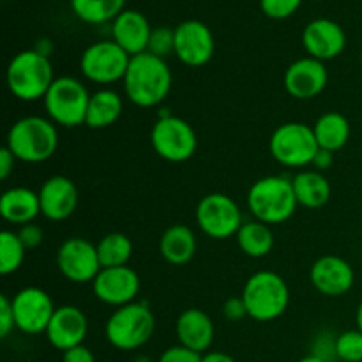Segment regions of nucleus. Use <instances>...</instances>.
Instances as JSON below:
<instances>
[{
    "label": "nucleus",
    "instance_id": "obj_41",
    "mask_svg": "<svg viewBox=\"0 0 362 362\" xmlns=\"http://www.w3.org/2000/svg\"><path fill=\"white\" fill-rule=\"evenodd\" d=\"M332 163H334V152H329V151H324V148H318L317 156H315V159H313V165H311V166H315V170H317V172L324 173L325 170L331 168Z\"/></svg>",
    "mask_w": 362,
    "mask_h": 362
},
{
    "label": "nucleus",
    "instance_id": "obj_38",
    "mask_svg": "<svg viewBox=\"0 0 362 362\" xmlns=\"http://www.w3.org/2000/svg\"><path fill=\"white\" fill-rule=\"evenodd\" d=\"M223 317L230 322H239L243 320L244 317H247L243 297H230V299L223 304Z\"/></svg>",
    "mask_w": 362,
    "mask_h": 362
},
{
    "label": "nucleus",
    "instance_id": "obj_24",
    "mask_svg": "<svg viewBox=\"0 0 362 362\" xmlns=\"http://www.w3.org/2000/svg\"><path fill=\"white\" fill-rule=\"evenodd\" d=\"M198 240L193 230L186 225H173L165 230L159 240L161 257L172 265H186L194 258Z\"/></svg>",
    "mask_w": 362,
    "mask_h": 362
},
{
    "label": "nucleus",
    "instance_id": "obj_22",
    "mask_svg": "<svg viewBox=\"0 0 362 362\" xmlns=\"http://www.w3.org/2000/svg\"><path fill=\"white\" fill-rule=\"evenodd\" d=\"M177 339L179 345L202 354L209 352L212 341H214V324L212 318L198 308H189L179 315L175 324Z\"/></svg>",
    "mask_w": 362,
    "mask_h": 362
},
{
    "label": "nucleus",
    "instance_id": "obj_44",
    "mask_svg": "<svg viewBox=\"0 0 362 362\" xmlns=\"http://www.w3.org/2000/svg\"><path fill=\"white\" fill-rule=\"evenodd\" d=\"M356 322H357V329L362 332V300L359 304V308H357V313H356Z\"/></svg>",
    "mask_w": 362,
    "mask_h": 362
},
{
    "label": "nucleus",
    "instance_id": "obj_47",
    "mask_svg": "<svg viewBox=\"0 0 362 362\" xmlns=\"http://www.w3.org/2000/svg\"><path fill=\"white\" fill-rule=\"evenodd\" d=\"M359 60H361V67H362V52H361V59Z\"/></svg>",
    "mask_w": 362,
    "mask_h": 362
},
{
    "label": "nucleus",
    "instance_id": "obj_17",
    "mask_svg": "<svg viewBox=\"0 0 362 362\" xmlns=\"http://www.w3.org/2000/svg\"><path fill=\"white\" fill-rule=\"evenodd\" d=\"M329 81V73L325 62L313 59V57H304V59L296 60L285 71V83L286 92L292 98L308 101L315 99L325 90Z\"/></svg>",
    "mask_w": 362,
    "mask_h": 362
},
{
    "label": "nucleus",
    "instance_id": "obj_37",
    "mask_svg": "<svg viewBox=\"0 0 362 362\" xmlns=\"http://www.w3.org/2000/svg\"><path fill=\"white\" fill-rule=\"evenodd\" d=\"M18 237H20L21 243H23V246L27 247V250H34V247H37L39 244L42 243L45 233H42L41 226L34 225V223H28V225L20 226Z\"/></svg>",
    "mask_w": 362,
    "mask_h": 362
},
{
    "label": "nucleus",
    "instance_id": "obj_1",
    "mask_svg": "<svg viewBox=\"0 0 362 362\" xmlns=\"http://www.w3.org/2000/svg\"><path fill=\"white\" fill-rule=\"evenodd\" d=\"M127 99L140 108H154L168 98L173 76L165 59L145 52L131 57L122 80Z\"/></svg>",
    "mask_w": 362,
    "mask_h": 362
},
{
    "label": "nucleus",
    "instance_id": "obj_7",
    "mask_svg": "<svg viewBox=\"0 0 362 362\" xmlns=\"http://www.w3.org/2000/svg\"><path fill=\"white\" fill-rule=\"evenodd\" d=\"M42 101L53 124L62 127H78L83 126L87 119L90 94L76 78L60 76L55 78Z\"/></svg>",
    "mask_w": 362,
    "mask_h": 362
},
{
    "label": "nucleus",
    "instance_id": "obj_45",
    "mask_svg": "<svg viewBox=\"0 0 362 362\" xmlns=\"http://www.w3.org/2000/svg\"><path fill=\"white\" fill-rule=\"evenodd\" d=\"M297 362H325V361H322L320 357H317V356H313V354H310V356L303 357V359L297 361Z\"/></svg>",
    "mask_w": 362,
    "mask_h": 362
},
{
    "label": "nucleus",
    "instance_id": "obj_42",
    "mask_svg": "<svg viewBox=\"0 0 362 362\" xmlns=\"http://www.w3.org/2000/svg\"><path fill=\"white\" fill-rule=\"evenodd\" d=\"M202 362H235V359L225 352H205L202 356Z\"/></svg>",
    "mask_w": 362,
    "mask_h": 362
},
{
    "label": "nucleus",
    "instance_id": "obj_2",
    "mask_svg": "<svg viewBox=\"0 0 362 362\" xmlns=\"http://www.w3.org/2000/svg\"><path fill=\"white\" fill-rule=\"evenodd\" d=\"M6 147L18 161L30 165L48 161L59 147L57 124L45 117H23L11 126Z\"/></svg>",
    "mask_w": 362,
    "mask_h": 362
},
{
    "label": "nucleus",
    "instance_id": "obj_23",
    "mask_svg": "<svg viewBox=\"0 0 362 362\" xmlns=\"http://www.w3.org/2000/svg\"><path fill=\"white\" fill-rule=\"evenodd\" d=\"M0 214L13 225H28L41 214L39 193L28 187L18 186L4 191L0 197Z\"/></svg>",
    "mask_w": 362,
    "mask_h": 362
},
{
    "label": "nucleus",
    "instance_id": "obj_46",
    "mask_svg": "<svg viewBox=\"0 0 362 362\" xmlns=\"http://www.w3.org/2000/svg\"><path fill=\"white\" fill-rule=\"evenodd\" d=\"M134 362H151V359H148V357H138Z\"/></svg>",
    "mask_w": 362,
    "mask_h": 362
},
{
    "label": "nucleus",
    "instance_id": "obj_9",
    "mask_svg": "<svg viewBox=\"0 0 362 362\" xmlns=\"http://www.w3.org/2000/svg\"><path fill=\"white\" fill-rule=\"evenodd\" d=\"M151 144L156 154L165 161L184 163L197 152L198 136L187 120L175 115H165L152 126Z\"/></svg>",
    "mask_w": 362,
    "mask_h": 362
},
{
    "label": "nucleus",
    "instance_id": "obj_5",
    "mask_svg": "<svg viewBox=\"0 0 362 362\" xmlns=\"http://www.w3.org/2000/svg\"><path fill=\"white\" fill-rule=\"evenodd\" d=\"M156 331V317L145 303H131L115 308L105 325L110 345L122 352H133L151 341Z\"/></svg>",
    "mask_w": 362,
    "mask_h": 362
},
{
    "label": "nucleus",
    "instance_id": "obj_12",
    "mask_svg": "<svg viewBox=\"0 0 362 362\" xmlns=\"http://www.w3.org/2000/svg\"><path fill=\"white\" fill-rule=\"evenodd\" d=\"M57 267L67 281L76 285L92 283L103 269L95 244L81 237H71L60 244L57 251Z\"/></svg>",
    "mask_w": 362,
    "mask_h": 362
},
{
    "label": "nucleus",
    "instance_id": "obj_18",
    "mask_svg": "<svg viewBox=\"0 0 362 362\" xmlns=\"http://www.w3.org/2000/svg\"><path fill=\"white\" fill-rule=\"evenodd\" d=\"M311 285L325 297H341L352 290L356 283L354 269L345 258L336 255L320 257L310 271Z\"/></svg>",
    "mask_w": 362,
    "mask_h": 362
},
{
    "label": "nucleus",
    "instance_id": "obj_40",
    "mask_svg": "<svg viewBox=\"0 0 362 362\" xmlns=\"http://www.w3.org/2000/svg\"><path fill=\"white\" fill-rule=\"evenodd\" d=\"M18 159L14 158L13 152L7 147H2V151H0V179H9L11 173L14 172V163Z\"/></svg>",
    "mask_w": 362,
    "mask_h": 362
},
{
    "label": "nucleus",
    "instance_id": "obj_36",
    "mask_svg": "<svg viewBox=\"0 0 362 362\" xmlns=\"http://www.w3.org/2000/svg\"><path fill=\"white\" fill-rule=\"evenodd\" d=\"M158 362H202V354L193 352L182 345H177L166 349Z\"/></svg>",
    "mask_w": 362,
    "mask_h": 362
},
{
    "label": "nucleus",
    "instance_id": "obj_30",
    "mask_svg": "<svg viewBox=\"0 0 362 362\" xmlns=\"http://www.w3.org/2000/svg\"><path fill=\"white\" fill-rule=\"evenodd\" d=\"M126 0H71V9L81 21L101 25L113 21L124 11Z\"/></svg>",
    "mask_w": 362,
    "mask_h": 362
},
{
    "label": "nucleus",
    "instance_id": "obj_43",
    "mask_svg": "<svg viewBox=\"0 0 362 362\" xmlns=\"http://www.w3.org/2000/svg\"><path fill=\"white\" fill-rule=\"evenodd\" d=\"M34 49H37L39 53H42V55L48 57V55H49V52H52V45H49L48 39H41V41H39V45L35 46Z\"/></svg>",
    "mask_w": 362,
    "mask_h": 362
},
{
    "label": "nucleus",
    "instance_id": "obj_16",
    "mask_svg": "<svg viewBox=\"0 0 362 362\" xmlns=\"http://www.w3.org/2000/svg\"><path fill=\"white\" fill-rule=\"evenodd\" d=\"M303 46L308 57L327 62L345 52L346 34L338 21L317 18L304 27Z\"/></svg>",
    "mask_w": 362,
    "mask_h": 362
},
{
    "label": "nucleus",
    "instance_id": "obj_13",
    "mask_svg": "<svg viewBox=\"0 0 362 362\" xmlns=\"http://www.w3.org/2000/svg\"><path fill=\"white\" fill-rule=\"evenodd\" d=\"M55 310L52 297L39 286H25L13 297L14 322L23 334L46 332Z\"/></svg>",
    "mask_w": 362,
    "mask_h": 362
},
{
    "label": "nucleus",
    "instance_id": "obj_34",
    "mask_svg": "<svg viewBox=\"0 0 362 362\" xmlns=\"http://www.w3.org/2000/svg\"><path fill=\"white\" fill-rule=\"evenodd\" d=\"M303 0H260V9L271 20H286L293 16Z\"/></svg>",
    "mask_w": 362,
    "mask_h": 362
},
{
    "label": "nucleus",
    "instance_id": "obj_33",
    "mask_svg": "<svg viewBox=\"0 0 362 362\" xmlns=\"http://www.w3.org/2000/svg\"><path fill=\"white\" fill-rule=\"evenodd\" d=\"M148 53L165 59L170 53L175 52V30L168 27H158L152 30L151 41H148Z\"/></svg>",
    "mask_w": 362,
    "mask_h": 362
},
{
    "label": "nucleus",
    "instance_id": "obj_20",
    "mask_svg": "<svg viewBox=\"0 0 362 362\" xmlns=\"http://www.w3.org/2000/svg\"><path fill=\"white\" fill-rule=\"evenodd\" d=\"M41 214L49 221H66L78 207V189L66 175H53L39 189Z\"/></svg>",
    "mask_w": 362,
    "mask_h": 362
},
{
    "label": "nucleus",
    "instance_id": "obj_25",
    "mask_svg": "<svg viewBox=\"0 0 362 362\" xmlns=\"http://www.w3.org/2000/svg\"><path fill=\"white\" fill-rule=\"evenodd\" d=\"M292 186L297 204L311 211L322 209L331 198V184L327 177L317 170H300L292 179Z\"/></svg>",
    "mask_w": 362,
    "mask_h": 362
},
{
    "label": "nucleus",
    "instance_id": "obj_39",
    "mask_svg": "<svg viewBox=\"0 0 362 362\" xmlns=\"http://www.w3.org/2000/svg\"><path fill=\"white\" fill-rule=\"evenodd\" d=\"M62 362H95V357L90 349H87L85 345H80L64 352Z\"/></svg>",
    "mask_w": 362,
    "mask_h": 362
},
{
    "label": "nucleus",
    "instance_id": "obj_15",
    "mask_svg": "<svg viewBox=\"0 0 362 362\" xmlns=\"http://www.w3.org/2000/svg\"><path fill=\"white\" fill-rule=\"evenodd\" d=\"M140 286L141 281L138 272L124 265V267L101 269V272L92 281V292L103 304L122 308L134 303L140 293Z\"/></svg>",
    "mask_w": 362,
    "mask_h": 362
},
{
    "label": "nucleus",
    "instance_id": "obj_27",
    "mask_svg": "<svg viewBox=\"0 0 362 362\" xmlns=\"http://www.w3.org/2000/svg\"><path fill=\"white\" fill-rule=\"evenodd\" d=\"M350 122L343 113L327 112L317 119L313 124V133L318 147L329 152H338L349 144Z\"/></svg>",
    "mask_w": 362,
    "mask_h": 362
},
{
    "label": "nucleus",
    "instance_id": "obj_11",
    "mask_svg": "<svg viewBox=\"0 0 362 362\" xmlns=\"http://www.w3.org/2000/svg\"><path fill=\"white\" fill-rule=\"evenodd\" d=\"M131 57L115 41H98L85 48L80 59V71L88 81L110 85L124 80Z\"/></svg>",
    "mask_w": 362,
    "mask_h": 362
},
{
    "label": "nucleus",
    "instance_id": "obj_14",
    "mask_svg": "<svg viewBox=\"0 0 362 362\" xmlns=\"http://www.w3.org/2000/svg\"><path fill=\"white\" fill-rule=\"evenodd\" d=\"M175 52L173 55L189 67H202L214 57L216 42L212 30L200 20H186L175 28Z\"/></svg>",
    "mask_w": 362,
    "mask_h": 362
},
{
    "label": "nucleus",
    "instance_id": "obj_29",
    "mask_svg": "<svg viewBox=\"0 0 362 362\" xmlns=\"http://www.w3.org/2000/svg\"><path fill=\"white\" fill-rule=\"evenodd\" d=\"M95 250L103 269L124 267L133 257V243L126 233L120 232L106 233L95 244Z\"/></svg>",
    "mask_w": 362,
    "mask_h": 362
},
{
    "label": "nucleus",
    "instance_id": "obj_35",
    "mask_svg": "<svg viewBox=\"0 0 362 362\" xmlns=\"http://www.w3.org/2000/svg\"><path fill=\"white\" fill-rule=\"evenodd\" d=\"M14 327H16V322H14L13 299L2 293L0 296V338L6 339Z\"/></svg>",
    "mask_w": 362,
    "mask_h": 362
},
{
    "label": "nucleus",
    "instance_id": "obj_31",
    "mask_svg": "<svg viewBox=\"0 0 362 362\" xmlns=\"http://www.w3.org/2000/svg\"><path fill=\"white\" fill-rule=\"evenodd\" d=\"M25 251L27 247L18 237V232L4 230L0 233V274L9 276L16 272L23 264Z\"/></svg>",
    "mask_w": 362,
    "mask_h": 362
},
{
    "label": "nucleus",
    "instance_id": "obj_6",
    "mask_svg": "<svg viewBox=\"0 0 362 362\" xmlns=\"http://www.w3.org/2000/svg\"><path fill=\"white\" fill-rule=\"evenodd\" d=\"M240 297L247 317L257 322H272L288 308L290 288L278 272L260 271L247 279Z\"/></svg>",
    "mask_w": 362,
    "mask_h": 362
},
{
    "label": "nucleus",
    "instance_id": "obj_28",
    "mask_svg": "<svg viewBox=\"0 0 362 362\" xmlns=\"http://www.w3.org/2000/svg\"><path fill=\"white\" fill-rule=\"evenodd\" d=\"M235 239L240 251L251 258L267 257L274 247V233H272L271 226L257 221V219L243 223Z\"/></svg>",
    "mask_w": 362,
    "mask_h": 362
},
{
    "label": "nucleus",
    "instance_id": "obj_4",
    "mask_svg": "<svg viewBox=\"0 0 362 362\" xmlns=\"http://www.w3.org/2000/svg\"><path fill=\"white\" fill-rule=\"evenodd\" d=\"M7 87L20 101L45 99L55 81L49 59L37 49H25L16 53L7 66Z\"/></svg>",
    "mask_w": 362,
    "mask_h": 362
},
{
    "label": "nucleus",
    "instance_id": "obj_32",
    "mask_svg": "<svg viewBox=\"0 0 362 362\" xmlns=\"http://www.w3.org/2000/svg\"><path fill=\"white\" fill-rule=\"evenodd\" d=\"M336 356L339 362H362V332L359 329L336 336Z\"/></svg>",
    "mask_w": 362,
    "mask_h": 362
},
{
    "label": "nucleus",
    "instance_id": "obj_8",
    "mask_svg": "<svg viewBox=\"0 0 362 362\" xmlns=\"http://www.w3.org/2000/svg\"><path fill=\"white\" fill-rule=\"evenodd\" d=\"M271 154L279 165L288 168H306L313 165L318 152L313 126L304 122H286L276 127L269 140Z\"/></svg>",
    "mask_w": 362,
    "mask_h": 362
},
{
    "label": "nucleus",
    "instance_id": "obj_3",
    "mask_svg": "<svg viewBox=\"0 0 362 362\" xmlns=\"http://www.w3.org/2000/svg\"><path fill=\"white\" fill-rule=\"evenodd\" d=\"M247 209L257 221L265 225H281L297 211V198L292 180L269 175L257 180L247 191Z\"/></svg>",
    "mask_w": 362,
    "mask_h": 362
},
{
    "label": "nucleus",
    "instance_id": "obj_26",
    "mask_svg": "<svg viewBox=\"0 0 362 362\" xmlns=\"http://www.w3.org/2000/svg\"><path fill=\"white\" fill-rule=\"evenodd\" d=\"M124 110L122 98L112 88H99L90 94L85 126L90 129H106L120 119Z\"/></svg>",
    "mask_w": 362,
    "mask_h": 362
},
{
    "label": "nucleus",
    "instance_id": "obj_21",
    "mask_svg": "<svg viewBox=\"0 0 362 362\" xmlns=\"http://www.w3.org/2000/svg\"><path fill=\"white\" fill-rule=\"evenodd\" d=\"M152 30L147 18L134 9H124L112 21V39L129 57L147 52Z\"/></svg>",
    "mask_w": 362,
    "mask_h": 362
},
{
    "label": "nucleus",
    "instance_id": "obj_10",
    "mask_svg": "<svg viewBox=\"0 0 362 362\" xmlns=\"http://www.w3.org/2000/svg\"><path fill=\"white\" fill-rule=\"evenodd\" d=\"M198 226L207 237L225 240L235 237L243 226V214L232 197L223 193L205 194L194 211Z\"/></svg>",
    "mask_w": 362,
    "mask_h": 362
},
{
    "label": "nucleus",
    "instance_id": "obj_19",
    "mask_svg": "<svg viewBox=\"0 0 362 362\" xmlns=\"http://www.w3.org/2000/svg\"><path fill=\"white\" fill-rule=\"evenodd\" d=\"M88 320L83 311L76 306H60L53 313L52 322L46 329V338L53 349L60 352L83 345L87 338Z\"/></svg>",
    "mask_w": 362,
    "mask_h": 362
}]
</instances>
